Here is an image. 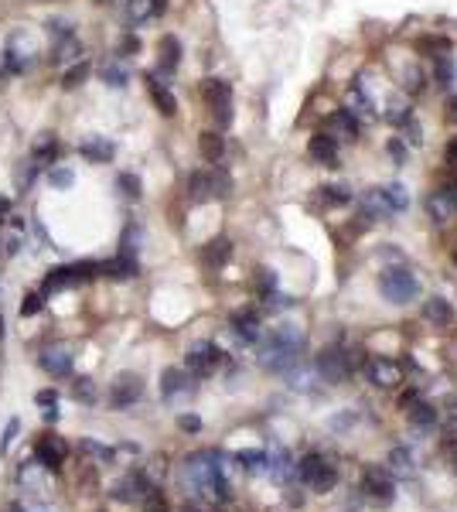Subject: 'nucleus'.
Returning <instances> with one entry per match:
<instances>
[{
    "label": "nucleus",
    "mask_w": 457,
    "mask_h": 512,
    "mask_svg": "<svg viewBox=\"0 0 457 512\" xmlns=\"http://www.w3.org/2000/svg\"><path fill=\"white\" fill-rule=\"evenodd\" d=\"M144 512H171V509H167V499H164V492H161V488H154V492L144 499Z\"/></svg>",
    "instance_id": "49"
},
{
    "label": "nucleus",
    "mask_w": 457,
    "mask_h": 512,
    "mask_svg": "<svg viewBox=\"0 0 457 512\" xmlns=\"http://www.w3.org/2000/svg\"><path fill=\"white\" fill-rule=\"evenodd\" d=\"M331 123L338 126V133H341L345 140H359V117H355L348 106H341V110L331 117Z\"/></svg>",
    "instance_id": "29"
},
{
    "label": "nucleus",
    "mask_w": 457,
    "mask_h": 512,
    "mask_svg": "<svg viewBox=\"0 0 457 512\" xmlns=\"http://www.w3.org/2000/svg\"><path fill=\"white\" fill-rule=\"evenodd\" d=\"M202 99H205L212 119L225 130V126L232 123V82L218 79V76L202 79Z\"/></svg>",
    "instance_id": "3"
},
{
    "label": "nucleus",
    "mask_w": 457,
    "mask_h": 512,
    "mask_svg": "<svg viewBox=\"0 0 457 512\" xmlns=\"http://www.w3.org/2000/svg\"><path fill=\"white\" fill-rule=\"evenodd\" d=\"M444 158H447V164H454V167H457V137L447 144V147H444Z\"/></svg>",
    "instance_id": "56"
},
{
    "label": "nucleus",
    "mask_w": 457,
    "mask_h": 512,
    "mask_svg": "<svg viewBox=\"0 0 457 512\" xmlns=\"http://www.w3.org/2000/svg\"><path fill=\"white\" fill-rule=\"evenodd\" d=\"M17 249H21V236H10L7 246H3V253H7V256H17Z\"/></svg>",
    "instance_id": "57"
},
{
    "label": "nucleus",
    "mask_w": 457,
    "mask_h": 512,
    "mask_svg": "<svg viewBox=\"0 0 457 512\" xmlns=\"http://www.w3.org/2000/svg\"><path fill=\"white\" fill-rule=\"evenodd\" d=\"M386 119H389L393 126H406V123L413 119L410 99H389V103H386Z\"/></svg>",
    "instance_id": "30"
},
{
    "label": "nucleus",
    "mask_w": 457,
    "mask_h": 512,
    "mask_svg": "<svg viewBox=\"0 0 457 512\" xmlns=\"http://www.w3.org/2000/svg\"><path fill=\"white\" fill-rule=\"evenodd\" d=\"M420 315H423V321H430L433 328H447L454 321V308H451L447 297H426L423 308H420Z\"/></svg>",
    "instance_id": "20"
},
{
    "label": "nucleus",
    "mask_w": 457,
    "mask_h": 512,
    "mask_svg": "<svg viewBox=\"0 0 457 512\" xmlns=\"http://www.w3.org/2000/svg\"><path fill=\"white\" fill-rule=\"evenodd\" d=\"M72 396H76L79 403H96V386H92V379H76Z\"/></svg>",
    "instance_id": "48"
},
{
    "label": "nucleus",
    "mask_w": 457,
    "mask_h": 512,
    "mask_svg": "<svg viewBox=\"0 0 457 512\" xmlns=\"http://www.w3.org/2000/svg\"><path fill=\"white\" fill-rule=\"evenodd\" d=\"M17 431H21V420H17V417H10V420H7V427H3V437H0V454H7V447L14 444Z\"/></svg>",
    "instance_id": "50"
},
{
    "label": "nucleus",
    "mask_w": 457,
    "mask_h": 512,
    "mask_svg": "<svg viewBox=\"0 0 457 512\" xmlns=\"http://www.w3.org/2000/svg\"><path fill=\"white\" fill-rule=\"evenodd\" d=\"M137 51H140V38H137V35H126V38L120 41V51H117V55H120V58H130V55H137Z\"/></svg>",
    "instance_id": "54"
},
{
    "label": "nucleus",
    "mask_w": 457,
    "mask_h": 512,
    "mask_svg": "<svg viewBox=\"0 0 457 512\" xmlns=\"http://www.w3.org/2000/svg\"><path fill=\"white\" fill-rule=\"evenodd\" d=\"M79 55H83V44H79L76 35L58 38V41H55V48H51V65H69V62H79Z\"/></svg>",
    "instance_id": "28"
},
{
    "label": "nucleus",
    "mask_w": 457,
    "mask_h": 512,
    "mask_svg": "<svg viewBox=\"0 0 457 512\" xmlns=\"http://www.w3.org/2000/svg\"><path fill=\"white\" fill-rule=\"evenodd\" d=\"M3 219H10V201L7 198H0V226H3Z\"/></svg>",
    "instance_id": "60"
},
{
    "label": "nucleus",
    "mask_w": 457,
    "mask_h": 512,
    "mask_svg": "<svg viewBox=\"0 0 457 512\" xmlns=\"http://www.w3.org/2000/svg\"><path fill=\"white\" fill-rule=\"evenodd\" d=\"M386 151H389V158L396 160V164H403V160H406V140H403V137H393V140L386 144Z\"/></svg>",
    "instance_id": "51"
},
{
    "label": "nucleus",
    "mask_w": 457,
    "mask_h": 512,
    "mask_svg": "<svg viewBox=\"0 0 457 512\" xmlns=\"http://www.w3.org/2000/svg\"><path fill=\"white\" fill-rule=\"evenodd\" d=\"M379 294L389 304H410L416 294H420V280L406 267H386L379 274Z\"/></svg>",
    "instance_id": "2"
},
{
    "label": "nucleus",
    "mask_w": 457,
    "mask_h": 512,
    "mask_svg": "<svg viewBox=\"0 0 457 512\" xmlns=\"http://www.w3.org/2000/svg\"><path fill=\"white\" fill-rule=\"evenodd\" d=\"M38 369L51 379H69L72 376V352L65 345H44L38 352Z\"/></svg>",
    "instance_id": "11"
},
{
    "label": "nucleus",
    "mask_w": 457,
    "mask_h": 512,
    "mask_svg": "<svg viewBox=\"0 0 457 512\" xmlns=\"http://www.w3.org/2000/svg\"><path fill=\"white\" fill-rule=\"evenodd\" d=\"M410 424L420 427V431H430V427L437 424V410H433L430 403H423V399H420V403L410 406Z\"/></svg>",
    "instance_id": "32"
},
{
    "label": "nucleus",
    "mask_w": 457,
    "mask_h": 512,
    "mask_svg": "<svg viewBox=\"0 0 457 512\" xmlns=\"http://www.w3.org/2000/svg\"><path fill=\"white\" fill-rule=\"evenodd\" d=\"M297 474H300V481H304L311 492H318V495H328L334 485H338V468H334L325 454H318V451H311V454L300 458Z\"/></svg>",
    "instance_id": "1"
},
{
    "label": "nucleus",
    "mask_w": 457,
    "mask_h": 512,
    "mask_svg": "<svg viewBox=\"0 0 457 512\" xmlns=\"http://www.w3.org/2000/svg\"><path fill=\"white\" fill-rule=\"evenodd\" d=\"M89 72H92V65L79 58V62H72V69H65V76H62V89H79L85 79H89Z\"/></svg>",
    "instance_id": "37"
},
{
    "label": "nucleus",
    "mask_w": 457,
    "mask_h": 512,
    "mask_svg": "<svg viewBox=\"0 0 457 512\" xmlns=\"http://www.w3.org/2000/svg\"><path fill=\"white\" fill-rule=\"evenodd\" d=\"M117 192H120L126 201H140L144 185H140V178H137L133 171H120V174H117Z\"/></svg>",
    "instance_id": "33"
},
{
    "label": "nucleus",
    "mask_w": 457,
    "mask_h": 512,
    "mask_svg": "<svg viewBox=\"0 0 457 512\" xmlns=\"http://www.w3.org/2000/svg\"><path fill=\"white\" fill-rule=\"evenodd\" d=\"M416 403V390H406V393L399 396V406H403V410H406V406H413Z\"/></svg>",
    "instance_id": "58"
},
{
    "label": "nucleus",
    "mask_w": 457,
    "mask_h": 512,
    "mask_svg": "<svg viewBox=\"0 0 457 512\" xmlns=\"http://www.w3.org/2000/svg\"><path fill=\"white\" fill-rule=\"evenodd\" d=\"M348 99H352V103H355V110H352V106H348V110H352V113H362V117H375L372 110V96H369V92H362V85H352V89H348Z\"/></svg>",
    "instance_id": "42"
},
{
    "label": "nucleus",
    "mask_w": 457,
    "mask_h": 512,
    "mask_svg": "<svg viewBox=\"0 0 457 512\" xmlns=\"http://www.w3.org/2000/svg\"><path fill=\"white\" fill-rule=\"evenodd\" d=\"M144 82H147V92H150L157 113H161V117H174V113H178V99H174V92L167 89L164 82L157 79V72H147V79Z\"/></svg>",
    "instance_id": "16"
},
{
    "label": "nucleus",
    "mask_w": 457,
    "mask_h": 512,
    "mask_svg": "<svg viewBox=\"0 0 457 512\" xmlns=\"http://www.w3.org/2000/svg\"><path fill=\"white\" fill-rule=\"evenodd\" d=\"M3 335H7V328H3V315H0V349H3Z\"/></svg>",
    "instance_id": "62"
},
{
    "label": "nucleus",
    "mask_w": 457,
    "mask_h": 512,
    "mask_svg": "<svg viewBox=\"0 0 457 512\" xmlns=\"http://www.w3.org/2000/svg\"><path fill=\"white\" fill-rule=\"evenodd\" d=\"M35 403L38 406H58V393L55 390H42V393H35Z\"/></svg>",
    "instance_id": "55"
},
{
    "label": "nucleus",
    "mask_w": 457,
    "mask_h": 512,
    "mask_svg": "<svg viewBox=\"0 0 457 512\" xmlns=\"http://www.w3.org/2000/svg\"><path fill=\"white\" fill-rule=\"evenodd\" d=\"M454 263H457V246H454Z\"/></svg>",
    "instance_id": "64"
},
{
    "label": "nucleus",
    "mask_w": 457,
    "mask_h": 512,
    "mask_svg": "<svg viewBox=\"0 0 457 512\" xmlns=\"http://www.w3.org/2000/svg\"><path fill=\"white\" fill-rule=\"evenodd\" d=\"M198 256H202V263H205L208 270H218V267H222V263L232 256V242H229L225 236L212 239V242H205V246H202V253H198Z\"/></svg>",
    "instance_id": "24"
},
{
    "label": "nucleus",
    "mask_w": 457,
    "mask_h": 512,
    "mask_svg": "<svg viewBox=\"0 0 457 512\" xmlns=\"http://www.w3.org/2000/svg\"><path fill=\"white\" fill-rule=\"evenodd\" d=\"M191 390L195 386H191L188 369H164V376H161V396H164V403L178 399L181 393H191Z\"/></svg>",
    "instance_id": "19"
},
{
    "label": "nucleus",
    "mask_w": 457,
    "mask_h": 512,
    "mask_svg": "<svg viewBox=\"0 0 457 512\" xmlns=\"http://www.w3.org/2000/svg\"><path fill=\"white\" fill-rule=\"evenodd\" d=\"M222 362H225V355H222V349L215 342H198V345H191L188 355H184V369H188L191 379H208Z\"/></svg>",
    "instance_id": "5"
},
{
    "label": "nucleus",
    "mask_w": 457,
    "mask_h": 512,
    "mask_svg": "<svg viewBox=\"0 0 457 512\" xmlns=\"http://www.w3.org/2000/svg\"><path fill=\"white\" fill-rule=\"evenodd\" d=\"M140 396H144V379L137 372H120L110 383V406L113 410H130L133 403H140Z\"/></svg>",
    "instance_id": "9"
},
{
    "label": "nucleus",
    "mask_w": 457,
    "mask_h": 512,
    "mask_svg": "<svg viewBox=\"0 0 457 512\" xmlns=\"http://www.w3.org/2000/svg\"><path fill=\"white\" fill-rule=\"evenodd\" d=\"M44 28H48V35H51L55 41H58V38H69V35H76V24H72V21H65V17H51V21H48Z\"/></svg>",
    "instance_id": "47"
},
{
    "label": "nucleus",
    "mask_w": 457,
    "mask_h": 512,
    "mask_svg": "<svg viewBox=\"0 0 457 512\" xmlns=\"http://www.w3.org/2000/svg\"><path fill=\"white\" fill-rule=\"evenodd\" d=\"M79 451H83V454H89V458H96L99 465H110V461L117 458V451H113V447H106V444H99V440H92V437H83Z\"/></svg>",
    "instance_id": "38"
},
{
    "label": "nucleus",
    "mask_w": 457,
    "mask_h": 512,
    "mask_svg": "<svg viewBox=\"0 0 457 512\" xmlns=\"http://www.w3.org/2000/svg\"><path fill=\"white\" fill-rule=\"evenodd\" d=\"M403 79H406V92H410V96H420V92H426V85H430V76H426V72H423L420 65H410Z\"/></svg>",
    "instance_id": "41"
},
{
    "label": "nucleus",
    "mask_w": 457,
    "mask_h": 512,
    "mask_svg": "<svg viewBox=\"0 0 457 512\" xmlns=\"http://www.w3.org/2000/svg\"><path fill=\"white\" fill-rule=\"evenodd\" d=\"M236 461L243 465V472H263L266 468V454L263 451H239Z\"/></svg>",
    "instance_id": "44"
},
{
    "label": "nucleus",
    "mask_w": 457,
    "mask_h": 512,
    "mask_svg": "<svg viewBox=\"0 0 457 512\" xmlns=\"http://www.w3.org/2000/svg\"><path fill=\"white\" fill-rule=\"evenodd\" d=\"M300 355V338L293 331H277L270 342H266V352H263V365L273 369V372H284L291 369Z\"/></svg>",
    "instance_id": "4"
},
{
    "label": "nucleus",
    "mask_w": 457,
    "mask_h": 512,
    "mask_svg": "<svg viewBox=\"0 0 457 512\" xmlns=\"http://www.w3.org/2000/svg\"><path fill=\"white\" fill-rule=\"evenodd\" d=\"M212 195H215V201L232 195V174H229L225 167H215V171H212Z\"/></svg>",
    "instance_id": "40"
},
{
    "label": "nucleus",
    "mask_w": 457,
    "mask_h": 512,
    "mask_svg": "<svg viewBox=\"0 0 457 512\" xmlns=\"http://www.w3.org/2000/svg\"><path fill=\"white\" fill-rule=\"evenodd\" d=\"M44 301H48V297H44L42 290H28V294H24V301H21V317L38 315V311L44 308Z\"/></svg>",
    "instance_id": "46"
},
{
    "label": "nucleus",
    "mask_w": 457,
    "mask_h": 512,
    "mask_svg": "<svg viewBox=\"0 0 457 512\" xmlns=\"http://www.w3.org/2000/svg\"><path fill=\"white\" fill-rule=\"evenodd\" d=\"M451 38H444V35H426V38H420V51L423 55H433V58H447L451 55Z\"/></svg>",
    "instance_id": "34"
},
{
    "label": "nucleus",
    "mask_w": 457,
    "mask_h": 512,
    "mask_svg": "<svg viewBox=\"0 0 457 512\" xmlns=\"http://www.w3.org/2000/svg\"><path fill=\"white\" fill-rule=\"evenodd\" d=\"M256 290H259L263 301H277V276H273V270H259L256 274Z\"/></svg>",
    "instance_id": "43"
},
{
    "label": "nucleus",
    "mask_w": 457,
    "mask_h": 512,
    "mask_svg": "<svg viewBox=\"0 0 457 512\" xmlns=\"http://www.w3.org/2000/svg\"><path fill=\"white\" fill-rule=\"evenodd\" d=\"M31 458L38 461V468L58 474L62 465H65V458H69V444H65L58 433H42V437L35 440V447H31Z\"/></svg>",
    "instance_id": "8"
},
{
    "label": "nucleus",
    "mask_w": 457,
    "mask_h": 512,
    "mask_svg": "<svg viewBox=\"0 0 457 512\" xmlns=\"http://www.w3.org/2000/svg\"><path fill=\"white\" fill-rule=\"evenodd\" d=\"M140 236H144V229H140L137 222H126L123 236H120V253H123V256H137V249H140Z\"/></svg>",
    "instance_id": "39"
},
{
    "label": "nucleus",
    "mask_w": 457,
    "mask_h": 512,
    "mask_svg": "<svg viewBox=\"0 0 457 512\" xmlns=\"http://www.w3.org/2000/svg\"><path fill=\"white\" fill-rule=\"evenodd\" d=\"M58 151H62L58 137H55V133H42V137L35 140V147H31V160H35L38 167H51V164L58 160Z\"/></svg>",
    "instance_id": "23"
},
{
    "label": "nucleus",
    "mask_w": 457,
    "mask_h": 512,
    "mask_svg": "<svg viewBox=\"0 0 457 512\" xmlns=\"http://www.w3.org/2000/svg\"><path fill=\"white\" fill-rule=\"evenodd\" d=\"M99 79L106 82L110 89H123L126 82H130V72H126L120 62H106V65L99 69Z\"/></svg>",
    "instance_id": "36"
},
{
    "label": "nucleus",
    "mask_w": 457,
    "mask_h": 512,
    "mask_svg": "<svg viewBox=\"0 0 457 512\" xmlns=\"http://www.w3.org/2000/svg\"><path fill=\"white\" fill-rule=\"evenodd\" d=\"M38 171H42V167H38L31 158L21 160V164H17V171H14V185H17V192H28V188L38 181Z\"/></svg>",
    "instance_id": "35"
},
{
    "label": "nucleus",
    "mask_w": 457,
    "mask_h": 512,
    "mask_svg": "<svg viewBox=\"0 0 457 512\" xmlns=\"http://www.w3.org/2000/svg\"><path fill=\"white\" fill-rule=\"evenodd\" d=\"M314 365H318V372L328 379V383H345L348 376H352V355L348 349H341V345H328V349H321V352L314 355Z\"/></svg>",
    "instance_id": "6"
},
{
    "label": "nucleus",
    "mask_w": 457,
    "mask_h": 512,
    "mask_svg": "<svg viewBox=\"0 0 457 512\" xmlns=\"http://www.w3.org/2000/svg\"><path fill=\"white\" fill-rule=\"evenodd\" d=\"M198 154L212 164H218V160L225 158V137L218 133V130H205V133H198Z\"/></svg>",
    "instance_id": "26"
},
{
    "label": "nucleus",
    "mask_w": 457,
    "mask_h": 512,
    "mask_svg": "<svg viewBox=\"0 0 457 512\" xmlns=\"http://www.w3.org/2000/svg\"><path fill=\"white\" fill-rule=\"evenodd\" d=\"M48 185H51L55 192H69V188L76 185V171L65 167V164H51V167H48Z\"/></svg>",
    "instance_id": "31"
},
{
    "label": "nucleus",
    "mask_w": 457,
    "mask_h": 512,
    "mask_svg": "<svg viewBox=\"0 0 457 512\" xmlns=\"http://www.w3.org/2000/svg\"><path fill=\"white\" fill-rule=\"evenodd\" d=\"M79 154L89 164H110L113 154H117V144L110 137H85L83 144H79Z\"/></svg>",
    "instance_id": "18"
},
{
    "label": "nucleus",
    "mask_w": 457,
    "mask_h": 512,
    "mask_svg": "<svg viewBox=\"0 0 457 512\" xmlns=\"http://www.w3.org/2000/svg\"><path fill=\"white\" fill-rule=\"evenodd\" d=\"M389 461H393L399 472H410V468H413V458H410V451H406V447H396V451L389 454Z\"/></svg>",
    "instance_id": "52"
},
{
    "label": "nucleus",
    "mask_w": 457,
    "mask_h": 512,
    "mask_svg": "<svg viewBox=\"0 0 457 512\" xmlns=\"http://www.w3.org/2000/svg\"><path fill=\"white\" fill-rule=\"evenodd\" d=\"M362 492L375 499V502H389L393 495H396V485H393V478L386 468H379V465H369L365 472H362Z\"/></svg>",
    "instance_id": "12"
},
{
    "label": "nucleus",
    "mask_w": 457,
    "mask_h": 512,
    "mask_svg": "<svg viewBox=\"0 0 457 512\" xmlns=\"http://www.w3.org/2000/svg\"><path fill=\"white\" fill-rule=\"evenodd\" d=\"M426 212L433 222H447L451 215H457V185H440L437 192H430Z\"/></svg>",
    "instance_id": "13"
},
{
    "label": "nucleus",
    "mask_w": 457,
    "mask_h": 512,
    "mask_svg": "<svg viewBox=\"0 0 457 512\" xmlns=\"http://www.w3.org/2000/svg\"><path fill=\"white\" fill-rule=\"evenodd\" d=\"M181 41L174 38V35H164L161 38V62H157V69L164 72V76H174L178 72V65H181Z\"/></svg>",
    "instance_id": "25"
},
{
    "label": "nucleus",
    "mask_w": 457,
    "mask_h": 512,
    "mask_svg": "<svg viewBox=\"0 0 457 512\" xmlns=\"http://www.w3.org/2000/svg\"><path fill=\"white\" fill-rule=\"evenodd\" d=\"M44 424H58V406H48L44 410Z\"/></svg>",
    "instance_id": "59"
},
{
    "label": "nucleus",
    "mask_w": 457,
    "mask_h": 512,
    "mask_svg": "<svg viewBox=\"0 0 457 512\" xmlns=\"http://www.w3.org/2000/svg\"><path fill=\"white\" fill-rule=\"evenodd\" d=\"M447 106H451V110H447V117L457 119V96H451V103H447Z\"/></svg>",
    "instance_id": "61"
},
{
    "label": "nucleus",
    "mask_w": 457,
    "mask_h": 512,
    "mask_svg": "<svg viewBox=\"0 0 457 512\" xmlns=\"http://www.w3.org/2000/svg\"><path fill=\"white\" fill-rule=\"evenodd\" d=\"M433 79L440 82L444 89H451L457 79V69H454V62H451V55L447 58H437V72H433Z\"/></svg>",
    "instance_id": "45"
},
{
    "label": "nucleus",
    "mask_w": 457,
    "mask_h": 512,
    "mask_svg": "<svg viewBox=\"0 0 457 512\" xmlns=\"http://www.w3.org/2000/svg\"><path fill=\"white\" fill-rule=\"evenodd\" d=\"M178 427L184 433H198L202 431V417H195V413H181L178 417Z\"/></svg>",
    "instance_id": "53"
},
{
    "label": "nucleus",
    "mask_w": 457,
    "mask_h": 512,
    "mask_svg": "<svg viewBox=\"0 0 457 512\" xmlns=\"http://www.w3.org/2000/svg\"><path fill=\"white\" fill-rule=\"evenodd\" d=\"M365 379L379 386V390H393V386H399L403 383V372H399V365L393 362V358H382V355H372V358H365Z\"/></svg>",
    "instance_id": "10"
},
{
    "label": "nucleus",
    "mask_w": 457,
    "mask_h": 512,
    "mask_svg": "<svg viewBox=\"0 0 457 512\" xmlns=\"http://www.w3.org/2000/svg\"><path fill=\"white\" fill-rule=\"evenodd\" d=\"M167 0H126V21L130 24H147V21H157L164 17Z\"/></svg>",
    "instance_id": "15"
},
{
    "label": "nucleus",
    "mask_w": 457,
    "mask_h": 512,
    "mask_svg": "<svg viewBox=\"0 0 457 512\" xmlns=\"http://www.w3.org/2000/svg\"><path fill=\"white\" fill-rule=\"evenodd\" d=\"M352 198H355V192L345 181H331V185H321L318 188V201L328 205V208H334V205H352Z\"/></svg>",
    "instance_id": "27"
},
{
    "label": "nucleus",
    "mask_w": 457,
    "mask_h": 512,
    "mask_svg": "<svg viewBox=\"0 0 457 512\" xmlns=\"http://www.w3.org/2000/svg\"><path fill=\"white\" fill-rule=\"evenodd\" d=\"M137 274H140V260H137V256L117 253L113 260H103V276H113V280H133Z\"/></svg>",
    "instance_id": "21"
},
{
    "label": "nucleus",
    "mask_w": 457,
    "mask_h": 512,
    "mask_svg": "<svg viewBox=\"0 0 457 512\" xmlns=\"http://www.w3.org/2000/svg\"><path fill=\"white\" fill-rule=\"evenodd\" d=\"M307 158L321 167H338V140L331 133H314L307 140Z\"/></svg>",
    "instance_id": "14"
},
{
    "label": "nucleus",
    "mask_w": 457,
    "mask_h": 512,
    "mask_svg": "<svg viewBox=\"0 0 457 512\" xmlns=\"http://www.w3.org/2000/svg\"><path fill=\"white\" fill-rule=\"evenodd\" d=\"M157 485L147 478V472L144 468H133V472H126L113 488H110V499H117V502H123V506H130V502H144L150 492H154Z\"/></svg>",
    "instance_id": "7"
},
{
    "label": "nucleus",
    "mask_w": 457,
    "mask_h": 512,
    "mask_svg": "<svg viewBox=\"0 0 457 512\" xmlns=\"http://www.w3.org/2000/svg\"><path fill=\"white\" fill-rule=\"evenodd\" d=\"M96 3H113V0H96Z\"/></svg>",
    "instance_id": "63"
},
{
    "label": "nucleus",
    "mask_w": 457,
    "mask_h": 512,
    "mask_svg": "<svg viewBox=\"0 0 457 512\" xmlns=\"http://www.w3.org/2000/svg\"><path fill=\"white\" fill-rule=\"evenodd\" d=\"M188 201L191 205L215 201V195H212V171H191L188 174Z\"/></svg>",
    "instance_id": "22"
},
{
    "label": "nucleus",
    "mask_w": 457,
    "mask_h": 512,
    "mask_svg": "<svg viewBox=\"0 0 457 512\" xmlns=\"http://www.w3.org/2000/svg\"><path fill=\"white\" fill-rule=\"evenodd\" d=\"M229 328H232V335L243 345H256L259 342V317H256V311H236L229 317Z\"/></svg>",
    "instance_id": "17"
}]
</instances>
